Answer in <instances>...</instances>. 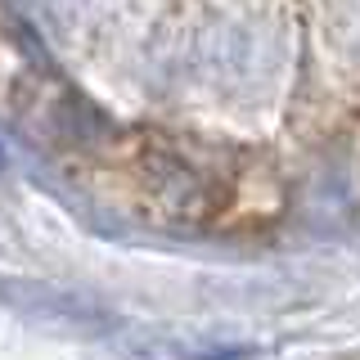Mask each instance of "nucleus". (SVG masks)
I'll return each mask as SVG.
<instances>
[]
</instances>
